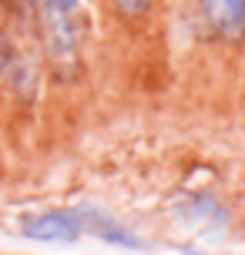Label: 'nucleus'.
<instances>
[{"instance_id":"2","label":"nucleus","mask_w":245,"mask_h":255,"mask_svg":"<svg viewBox=\"0 0 245 255\" xmlns=\"http://www.w3.org/2000/svg\"><path fill=\"white\" fill-rule=\"evenodd\" d=\"M20 232L34 242H74L84 232V218L78 212H40L20 222Z\"/></svg>"},{"instance_id":"1","label":"nucleus","mask_w":245,"mask_h":255,"mask_svg":"<svg viewBox=\"0 0 245 255\" xmlns=\"http://www.w3.org/2000/svg\"><path fill=\"white\" fill-rule=\"evenodd\" d=\"M88 0H44V17H47V34H51V47L57 54L71 51L81 30V17H84Z\"/></svg>"},{"instance_id":"4","label":"nucleus","mask_w":245,"mask_h":255,"mask_svg":"<svg viewBox=\"0 0 245 255\" xmlns=\"http://www.w3.org/2000/svg\"><path fill=\"white\" fill-rule=\"evenodd\" d=\"M118 7L124 13H141L144 7H148V0H118Z\"/></svg>"},{"instance_id":"5","label":"nucleus","mask_w":245,"mask_h":255,"mask_svg":"<svg viewBox=\"0 0 245 255\" xmlns=\"http://www.w3.org/2000/svg\"><path fill=\"white\" fill-rule=\"evenodd\" d=\"M0 64H3V37H0Z\"/></svg>"},{"instance_id":"3","label":"nucleus","mask_w":245,"mask_h":255,"mask_svg":"<svg viewBox=\"0 0 245 255\" xmlns=\"http://www.w3.org/2000/svg\"><path fill=\"white\" fill-rule=\"evenodd\" d=\"M205 17L212 20L215 30L222 34H235L245 24V0H202Z\"/></svg>"}]
</instances>
